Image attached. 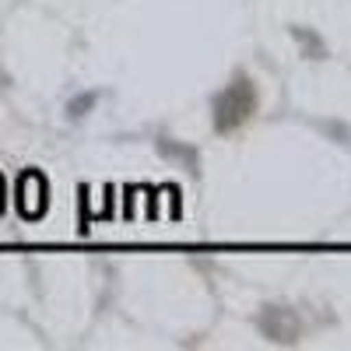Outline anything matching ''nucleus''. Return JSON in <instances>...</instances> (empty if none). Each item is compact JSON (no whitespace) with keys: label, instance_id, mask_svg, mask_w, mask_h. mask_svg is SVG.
<instances>
[{"label":"nucleus","instance_id":"1","mask_svg":"<svg viewBox=\"0 0 351 351\" xmlns=\"http://www.w3.org/2000/svg\"><path fill=\"white\" fill-rule=\"evenodd\" d=\"M256 109V92L246 77H239L236 84H228L215 102V123L218 130H236L239 123L250 120V112Z\"/></svg>","mask_w":351,"mask_h":351}]
</instances>
